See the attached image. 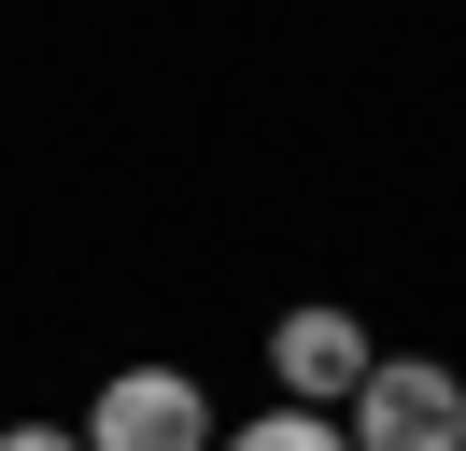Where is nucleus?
Segmentation results:
<instances>
[{"label": "nucleus", "instance_id": "obj_1", "mask_svg": "<svg viewBox=\"0 0 466 451\" xmlns=\"http://www.w3.org/2000/svg\"><path fill=\"white\" fill-rule=\"evenodd\" d=\"M353 451H466V381L424 353H381L353 395Z\"/></svg>", "mask_w": 466, "mask_h": 451}, {"label": "nucleus", "instance_id": "obj_2", "mask_svg": "<svg viewBox=\"0 0 466 451\" xmlns=\"http://www.w3.org/2000/svg\"><path fill=\"white\" fill-rule=\"evenodd\" d=\"M86 451H212V395L184 366H127V381H99Z\"/></svg>", "mask_w": 466, "mask_h": 451}, {"label": "nucleus", "instance_id": "obj_3", "mask_svg": "<svg viewBox=\"0 0 466 451\" xmlns=\"http://www.w3.org/2000/svg\"><path fill=\"white\" fill-rule=\"evenodd\" d=\"M268 366H283V409H353V395H368V325H353V310H283V325H268Z\"/></svg>", "mask_w": 466, "mask_h": 451}, {"label": "nucleus", "instance_id": "obj_4", "mask_svg": "<svg viewBox=\"0 0 466 451\" xmlns=\"http://www.w3.org/2000/svg\"><path fill=\"white\" fill-rule=\"evenodd\" d=\"M212 451H353V437H339L325 409H255L240 437H212Z\"/></svg>", "mask_w": 466, "mask_h": 451}, {"label": "nucleus", "instance_id": "obj_5", "mask_svg": "<svg viewBox=\"0 0 466 451\" xmlns=\"http://www.w3.org/2000/svg\"><path fill=\"white\" fill-rule=\"evenodd\" d=\"M0 451H86V437H57V423H15V437H0Z\"/></svg>", "mask_w": 466, "mask_h": 451}]
</instances>
